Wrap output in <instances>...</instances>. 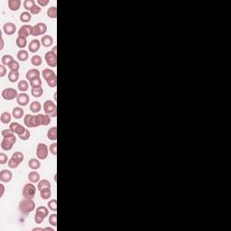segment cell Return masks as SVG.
I'll return each instance as SVG.
<instances>
[{"label": "cell", "instance_id": "1", "mask_svg": "<svg viewBox=\"0 0 231 231\" xmlns=\"http://www.w3.org/2000/svg\"><path fill=\"white\" fill-rule=\"evenodd\" d=\"M35 209V202L33 199H25L19 203V210L24 215H28Z\"/></svg>", "mask_w": 231, "mask_h": 231}, {"label": "cell", "instance_id": "2", "mask_svg": "<svg viewBox=\"0 0 231 231\" xmlns=\"http://www.w3.org/2000/svg\"><path fill=\"white\" fill-rule=\"evenodd\" d=\"M22 194L25 199H33L36 194V187L35 186V183H32V182L26 183L23 188Z\"/></svg>", "mask_w": 231, "mask_h": 231}, {"label": "cell", "instance_id": "3", "mask_svg": "<svg viewBox=\"0 0 231 231\" xmlns=\"http://www.w3.org/2000/svg\"><path fill=\"white\" fill-rule=\"evenodd\" d=\"M43 110H44L45 114L49 115L51 117H55L57 115L56 105L52 100H46L43 103Z\"/></svg>", "mask_w": 231, "mask_h": 231}, {"label": "cell", "instance_id": "4", "mask_svg": "<svg viewBox=\"0 0 231 231\" xmlns=\"http://www.w3.org/2000/svg\"><path fill=\"white\" fill-rule=\"evenodd\" d=\"M51 116L47 114H38L35 116V127H38L41 126H46L50 125L51 123Z\"/></svg>", "mask_w": 231, "mask_h": 231}, {"label": "cell", "instance_id": "5", "mask_svg": "<svg viewBox=\"0 0 231 231\" xmlns=\"http://www.w3.org/2000/svg\"><path fill=\"white\" fill-rule=\"evenodd\" d=\"M1 96L5 100H13L17 98L18 96V93H17V90L15 89H13V88H6L5 89L2 90V93H1Z\"/></svg>", "mask_w": 231, "mask_h": 231}, {"label": "cell", "instance_id": "6", "mask_svg": "<svg viewBox=\"0 0 231 231\" xmlns=\"http://www.w3.org/2000/svg\"><path fill=\"white\" fill-rule=\"evenodd\" d=\"M49 154V147L42 143H39L36 147V156L40 160H44Z\"/></svg>", "mask_w": 231, "mask_h": 231}, {"label": "cell", "instance_id": "7", "mask_svg": "<svg viewBox=\"0 0 231 231\" xmlns=\"http://www.w3.org/2000/svg\"><path fill=\"white\" fill-rule=\"evenodd\" d=\"M47 32V25L44 23H38L33 26V36L44 35Z\"/></svg>", "mask_w": 231, "mask_h": 231}, {"label": "cell", "instance_id": "8", "mask_svg": "<svg viewBox=\"0 0 231 231\" xmlns=\"http://www.w3.org/2000/svg\"><path fill=\"white\" fill-rule=\"evenodd\" d=\"M45 62L51 68H55L57 66V55H55L52 51L47 52L44 55Z\"/></svg>", "mask_w": 231, "mask_h": 231}, {"label": "cell", "instance_id": "9", "mask_svg": "<svg viewBox=\"0 0 231 231\" xmlns=\"http://www.w3.org/2000/svg\"><path fill=\"white\" fill-rule=\"evenodd\" d=\"M33 34V26L30 25H24L20 27L18 31V36L23 38H27Z\"/></svg>", "mask_w": 231, "mask_h": 231}, {"label": "cell", "instance_id": "10", "mask_svg": "<svg viewBox=\"0 0 231 231\" xmlns=\"http://www.w3.org/2000/svg\"><path fill=\"white\" fill-rule=\"evenodd\" d=\"M9 129L15 135H17L18 136L20 135H22L25 130L26 128L25 126H23L22 125H20L19 123L17 122H13V123H10V126H9Z\"/></svg>", "mask_w": 231, "mask_h": 231}, {"label": "cell", "instance_id": "11", "mask_svg": "<svg viewBox=\"0 0 231 231\" xmlns=\"http://www.w3.org/2000/svg\"><path fill=\"white\" fill-rule=\"evenodd\" d=\"M16 101L17 104L21 107H25L29 104L30 101V97L27 93L25 92H21L20 94H18L17 98H16Z\"/></svg>", "mask_w": 231, "mask_h": 231}, {"label": "cell", "instance_id": "12", "mask_svg": "<svg viewBox=\"0 0 231 231\" xmlns=\"http://www.w3.org/2000/svg\"><path fill=\"white\" fill-rule=\"evenodd\" d=\"M3 31L6 35H13L16 32V25L14 23L7 22L3 26Z\"/></svg>", "mask_w": 231, "mask_h": 231}, {"label": "cell", "instance_id": "13", "mask_svg": "<svg viewBox=\"0 0 231 231\" xmlns=\"http://www.w3.org/2000/svg\"><path fill=\"white\" fill-rule=\"evenodd\" d=\"M12 178H13V173H12L11 171L5 169V170H2L0 172V181H1V182L8 183V182H11Z\"/></svg>", "mask_w": 231, "mask_h": 231}, {"label": "cell", "instance_id": "14", "mask_svg": "<svg viewBox=\"0 0 231 231\" xmlns=\"http://www.w3.org/2000/svg\"><path fill=\"white\" fill-rule=\"evenodd\" d=\"M41 41H39L38 39H34L32 40L30 42H29V45H28V49H29V52H38L40 47H41Z\"/></svg>", "mask_w": 231, "mask_h": 231}, {"label": "cell", "instance_id": "15", "mask_svg": "<svg viewBox=\"0 0 231 231\" xmlns=\"http://www.w3.org/2000/svg\"><path fill=\"white\" fill-rule=\"evenodd\" d=\"M24 123L25 125L29 127V128H33L35 127V115H31V114H27L24 117Z\"/></svg>", "mask_w": 231, "mask_h": 231}, {"label": "cell", "instance_id": "16", "mask_svg": "<svg viewBox=\"0 0 231 231\" xmlns=\"http://www.w3.org/2000/svg\"><path fill=\"white\" fill-rule=\"evenodd\" d=\"M8 7L11 11L16 12L20 9L21 6V0H8L7 1Z\"/></svg>", "mask_w": 231, "mask_h": 231}, {"label": "cell", "instance_id": "17", "mask_svg": "<svg viewBox=\"0 0 231 231\" xmlns=\"http://www.w3.org/2000/svg\"><path fill=\"white\" fill-rule=\"evenodd\" d=\"M41 75L40 73V71L37 70V69H30L29 71H27L26 74H25V78L26 79H28L29 81L31 79H34L35 78H39Z\"/></svg>", "mask_w": 231, "mask_h": 231}, {"label": "cell", "instance_id": "18", "mask_svg": "<svg viewBox=\"0 0 231 231\" xmlns=\"http://www.w3.org/2000/svg\"><path fill=\"white\" fill-rule=\"evenodd\" d=\"M41 43L43 47H51L53 44V38L51 35H43L41 39Z\"/></svg>", "mask_w": 231, "mask_h": 231}, {"label": "cell", "instance_id": "19", "mask_svg": "<svg viewBox=\"0 0 231 231\" xmlns=\"http://www.w3.org/2000/svg\"><path fill=\"white\" fill-rule=\"evenodd\" d=\"M14 143L5 139V138H3L2 141H1V148L4 150V151H10L13 146H14Z\"/></svg>", "mask_w": 231, "mask_h": 231}, {"label": "cell", "instance_id": "20", "mask_svg": "<svg viewBox=\"0 0 231 231\" xmlns=\"http://www.w3.org/2000/svg\"><path fill=\"white\" fill-rule=\"evenodd\" d=\"M28 180L32 183H38L40 182V174L36 171H32L28 174Z\"/></svg>", "mask_w": 231, "mask_h": 231}, {"label": "cell", "instance_id": "21", "mask_svg": "<svg viewBox=\"0 0 231 231\" xmlns=\"http://www.w3.org/2000/svg\"><path fill=\"white\" fill-rule=\"evenodd\" d=\"M47 137L51 141H56L57 140V127L56 126H52L48 130Z\"/></svg>", "mask_w": 231, "mask_h": 231}, {"label": "cell", "instance_id": "22", "mask_svg": "<svg viewBox=\"0 0 231 231\" xmlns=\"http://www.w3.org/2000/svg\"><path fill=\"white\" fill-rule=\"evenodd\" d=\"M24 115H25V111H24V109H22L21 107H16L12 111V116L15 119H21Z\"/></svg>", "mask_w": 231, "mask_h": 231}, {"label": "cell", "instance_id": "23", "mask_svg": "<svg viewBox=\"0 0 231 231\" xmlns=\"http://www.w3.org/2000/svg\"><path fill=\"white\" fill-rule=\"evenodd\" d=\"M42 76L47 81L48 79H50L52 78L56 77V73L51 69H44L42 72Z\"/></svg>", "mask_w": 231, "mask_h": 231}, {"label": "cell", "instance_id": "24", "mask_svg": "<svg viewBox=\"0 0 231 231\" xmlns=\"http://www.w3.org/2000/svg\"><path fill=\"white\" fill-rule=\"evenodd\" d=\"M28 166H29V168H31L32 170L36 171V170H38L39 168L41 167V162H40V161H39L38 159H36V158H32V159H30L29 162H28Z\"/></svg>", "mask_w": 231, "mask_h": 231}, {"label": "cell", "instance_id": "25", "mask_svg": "<svg viewBox=\"0 0 231 231\" xmlns=\"http://www.w3.org/2000/svg\"><path fill=\"white\" fill-rule=\"evenodd\" d=\"M11 159H13L19 165L21 162H23V161L25 159V155H24V154L22 152H15V153H14V154H12Z\"/></svg>", "mask_w": 231, "mask_h": 231}, {"label": "cell", "instance_id": "26", "mask_svg": "<svg viewBox=\"0 0 231 231\" xmlns=\"http://www.w3.org/2000/svg\"><path fill=\"white\" fill-rule=\"evenodd\" d=\"M41 109H42V104L39 101H33L30 104V110L32 113H34V114L39 113L41 111Z\"/></svg>", "mask_w": 231, "mask_h": 231}, {"label": "cell", "instance_id": "27", "mask_svg": "<svg viewBox=\"0 0 231 231\" xmlns=\"http://www.w3.org/2000/svg\"><path fill=\"white\" fill-rule=\"evenodd\" d=\"M46 188H51V182L48 180H46V179L41 180L37 183V190L39 192H41L42 190L46 189Z\"/></svg>", "mask_w": 231, "mask_h": 231}, {"label": "cell", "instance_id": "28", "mask_svg": "<svg viewBox=\"0 0 231 231\" xmlns=\"http://www.w3.org/2000/svg\"><path fill=\"white\" fill-rule=\"evenodd\" d=\"M20 20H21V22H23V23H28V22H30L31 21V19H32V14L30 13V12H28V11H25V12H23L21 15H20Z\"/></svg>", "mask_w": 231, "mask_h": 231}, {"label": "cell", "instance_id": "29", "mask_svg": "<svg viewBox=\"0 0 231 231\" xmlns=\"http://www.w3.org/2000/svg\"><path fill=\"white\" fill-rule=\"evenodd\" d=\"M17 58L20 62H25L28 60V57H29V54H28V52L25 51V50H20L18 52H17Z\"/></svg>", "mask_w": 231, "mask_h": 231}, {"label": "cell", "instance_id": "30", "mask_svg": "<svg viewBox=\"0 0 231 231\" xmlns=\"http://www.w3.org/2000/svg\"><path fill=\"white\" fill-rule=\"evenodd\" d=\"M7 77L10 82L15 83L19 79V72H15V71H10L7 74Z\"/></svg>", "mask_w": 231, "mask_h": 231}, {"label": "cell", "instance_id": "31", "mask_svg": "<svg viewBox=\"0 0 231 231\" xmlns=\"http://www.w3.org/2000/svg\"><path fill=\"white\" fill-rule=\"evenodd\" d=\"M17 87H18V89H19L21 92H25V91H27L28 89H29V83H28L27 80L23 79V80H20V81L18 82Z\"/></svg>", "mask_w": 231, "mask_h": 231}, {"label": "cell", "instance_id": "32", "mask_svg": "<svg viewBox=\"0 0 231 231\" xmlns=\"http://www.w3.org/2000/svg\"><path fill=\"white\" fill-rule=\"evenodd\" d=\"M12 119V114H10L9 112H3L0 116V120L3 124H9L11 122Z\"/></svg>", "mask_w": 231, "mask_h": 231}, {"label": "cell", "instance_id": "33", "mask_svg": "<svg viewBox=\"0 0 231 231\" xmlns=\"http://www.w3.org/2000/svg\"><path fill=\"white\" fill-rule=\"evenodd\" d=\"M47 15L51 19H56L57 18V7L56 6H51L47 10Z\"/></svg>", "mask_w": 231, "mask_h": 231}, {"label": "cell", "instance_id": "34", "mask_svg": "<svg viewBox=\"0 0 231 231\" xmlns=\"http://www.w3.org/2000/svg\"><path fill=\"white\" fill-rule=\"evenodd\" d=\"M31 63L35 66V67H38V66H41L42 63V57L38 55V54H35L34 55L32 58H31Z\"/></svg>", "mask_w": 231, "mask_h": 231}, {"label": "cell", "instance_id": "35", "mask_svg": "<svg viewBox=\"0 0 231 231\" xmlns=\"http://www.w3.org/2000/svg\"><path fill=\"white\" fill-rule=\"evenodd\" d=\"M40 196L42 199H49L52 196V190L51 188L43 189L40 192Z\"/></svg>", "mask_w": 231, "mask_h": 231}, {"label": "cell", "instance_id": "36", "mask_svg": "<svg viewBox=\"0 0 231 231\" xmlns=\"http://www.w3.org/2000/svg\"><path fill=\"white\" fill-rule=\"evenodd\" d=\"M31 93L32 95L38 99V98H41L43 94V89L42 87H39V88H32V90H31Z\"/></svg>", "mask_w": 231, "mask_h": 231}, {"label": "cell", "instance_id": "37", "mask_svg": "<svg viewBox=\"0 0 231 231\" xmlns=\"http://www.w3.org/2000/svg\"><path fill=\"white\" fill-rule=\"evenodd\" d=\"M13 61H14V58H13V56L10 55V54H5V55H3L2 58H1V62H2V64L5 65H5L8 66V64L11 63Z\"/></svg>", "mask_w": 231, "mask_h": 231}, {"label": "cell", "instance_id": "38", "mask_svg": "<svg viewBox=\"0 0 231 231\" xmlns=\"http://www.w3.org/2000/svg\"><path fill=\"white\" fill-rule=\"evenodd\" d=\"M46 216L42 213V212H40V211H36L35 212V222L36 224H41L43 222V220L45 219Z\"/></svg>", "mask_w": 231, "mask_h": 231}, {"label": "cell", "instance_id": "39", "mask_svg": "<svg viewBox=\"0 0 231 231\" xmlns=\"http://www.w3.org/2000/svg\"><path fill=\"white\" fill-rule=\"evenodd\" d=\"M16 45L21 50H23L24 48H25L27 46V40H26V38H23V37H19L18 36L16 38Z\"/></svg>", "mask_w": 231, "mask_h": 231}, {"label": "cell", "instance_id": "40", "mask_svg": "<svg viewBox=\"0 0 231 231\" xmlns=\"http://www.w3.org/2000/svg\"><path fill=\"white\" fill-rule=\"evenodd\" d=\"M36 5L35 1V0H25L24 1V7L28 11L30 12V10Z\"/></svg>", "mask_w": 231, "mask_h": 231}, {"label": "cell", "instance_id": "41", "mask_svg": "<svg viewBox=\"0 0 231 231\" xmlns=\"http://www.w3.org/2000/svg\"><path fill=\"white\" fill-rule=\"evenodd\" d=\"M29 84L32 88H39V87H42V79L41 78H35L34 79H31L29 81Z\"/></svg>", "mask_w": 231, "mask_h": 231}, {"label": "cell", "instance_id": "42", "mask_svg": "<svg viewBox=\"0 0 231 231\" xmlns=\"http://www.w3.org/2000/svg\"><path fill=\"white\" fill-rule=\"evenodd\" d=\"M7 67H8V69H9L10 71H15V72H18L19 69H20L19 62H16V61H15V60H14L11 63H9Z\"/></svg>", "mask_w": 231, "mask_h": 231}, {"label": "cell", "instance_id": "43", "mask_svg": "<svg viewBox=\"0 0 231 231\" xmlns=\"http://www.w3.org/2000/svg\"><path fill=\"white\" fill-rule=\"evenodd\" d=\"M47 207L49 209L52 210V211H56L57 210V200L56 199H51L48 201V204H47Z\"/></svg>", "mask_w": 231, "mask_h": 231}, {"label": "cell", "instance_id": "44", "mask_svg": "<svg viewBox=\"0 0 231 231\" xmlns=\"http://www.w3.org/2000/svg\"><path fill=\"white\" fill-rule=\"evenodd\" d=\"M48 220H49V224H51L53 227H56L57 226V214L56 213L51 214L49 216V219Z\"/></svg>", "mask_w": 231, "mask_h": 231}, {"label": "cell", "instance_id": "45", "mask_svg": "<svg viewBox=\"0 0 231 231\" xmlns=\"http://www.w3.org/2000/svg\"><path fill=\"white\" fill-rule=\"evenodd\" d=\"M30 136H31V133H30V131L28 130V129H26L22 135H20L18 137L22 140V141H26V140H28L29 138H30Z\"/></svg>", "mask_w": 231, "mask_h": 231}, {"label": "cell", "instance_id": "46", "mask_svg": "<svg viewBox=\"0 0 231 231\" xmlns=\"http://www.w3.org/2000/svg\"><path fill=\"white\" fill-rule=\"evenodd\" d=\"M49 152L52 154V155H54V156L57 155V143H56V142L52 143V144L49 146Z\"/></svg>", "mask_w": 231, "mask_h": 231}, {"label": "cell", "instance_id": "47", "mask_svg": "<svg viewBox=\"0 0 231 231\" xmlns=\"http://www.w3.org/2000/svg\"><path fill=\"white\" fill-rule=\"evenodd\" d=\"M46 82H47V84H48V86H49L50 88H55L56 85H57V76H56V77L52 78V79H48Z\"/></svg>", "mask_w": 231, "mask_h": 231}, {"label": "cell", "instance_id": "48", "mask_svg": "<svg viewBox=\"0 0 231 231\" xmlns=\"http://www.w3.org/2000/svg\"><path fill=\"white\" fill-rule=\"evenodd\" d=\"M41 11H42V8H41V6L38 5H35L31 10H30V13L32 14V15H38L41 13Z\"/></svg>", "mask_w": 231, "mask_h": 231}, {"label": "cell", "instance_id": "49", "mask_svg": "<svg viewBox=\"0 0 231 231\" xmlns=\"http://www.w3.org/2000/svg\"><path fill=\"white\" fill-rule=\"evenodd\" d=\"M8 161H9V159L6 154L5 153L0 154V164H5V163L8 162Z\"/></svg>", "mask_w": 231, "mask_h": 231}, {"label": "cell", "instance_id": "50", "mask_svg": "<svg viewBox=\"0 0 231 231\" xmlns=\"http://www.w3.org/2000/svg\"><path fill=\"white\" fill-rule=\"evenodd\" d=\"M7 164H8V166H9V168H11V169H16L19 165L13 160V159H9V161H8V162H7Z\"/></svg>", "mask_w": 231, "mask_h": 231}, {"label": "cell", "instance_id": "51", "mask_svg": "<svg viewBox=\"0 0 231 231\" xmlns=\"http://www.w3.org/2000/svg\"><path fill=\"white\" fill-rule=\"evenodd\" d=\"M7 71H6V68H5V65H0V78H3L5 76V74L7 73L6 72Z\"/></svg>", "mask_w": 231, "mask_h": 231}, {"label": "cell", "instance_id": "52", "mask_svg": "<svg viewBox=\"0 0 231 231\" xmlns=\"http://www.w3.org/2000/svg\"><path fill=\"white\" fill-rule=\"evenodd\" d=\"M49 3H50L49 0H37V4H38V5H40L41 7L46 6Z\"/></svg>", "mask_w": 231, "mask_h": 231}, {"label": "cell", "instance_id": "53", "mask_svg": "<svg viewBox=\"0 0 231 231\" xmlns=\"http://www.w3.org/2000/svg\"><path fill=\"white\" fill-rule=\"evenodd\" d=\"M0 189H1V193H0V198H2L3 196H4V193H5V185H4V183L2 182L1 184H0Z\"/></svg>", "mask_w": 231, "mask_h": 231}, {"label": "cell", "instance_id": "54", "mask_svg": "<svg viewBox=\"0 0 231 231\" xmlns=\"http://www.w3.org/2000/svg\"><path fill=\"white\" fill-rule=\"evenodd\" d=\"M0 40H1L0 50H3V49H4V46H5V42H4V38H3V36H1V37H0Z\"/></svg>", "mask_w": 231, "mask_h": 231}, {"label": "cell", "instance_id": "55", "mask_svg": "<svg viewBox=\"0 0 231 231\" xmlns=\"http://www.w3.org/2000/svg\"><path fill=\"white\" fill-rule=\"evenodd\" d=\"M52 52L55 55H57V46H53V48H52Z\"/></svg>", "mask_w": 231, "mask_h": 231}, {"label": "cell", "instance_id": "56", "mask_svg": "<svg viewBox=\"0 0 231 231\" xmlns=\"http://www.w3.org/2000/svg\"><path fill=\"white\" fill-rule=\"evenodd\" d=\"M35 230L44 231V229H43V228H35V229H33V231H35Z\"/></svg>", "mask_w": 231, "mask_h": 231}, {"label": "cell", "instance_id": "57", "mask_svg": "<svg viewBox=\"0 0 231 231\" xmlns=\"http://www.w3.org/2000/svg\"><path fill=\"white\" fill-rule=\"evenodd\" d=\"M43 229H44V231H45V230L54 231V229H52V228H43Z\"/></svg>", "mask_w": 231, "mask_h": 231}]
</instances>
